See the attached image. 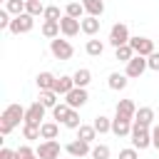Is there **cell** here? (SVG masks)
<instances>
[{
    "mask_svg": "<svg viewBox=\"0 0 159 159\" xmlns=\"http://www.w3.org/2000/svg\"><path fill=\"white\" fill-rule=\"evenodd\" d=\"M42 17H45V20H50V22H60V20H62V12H60V7H57V5H47Z\"/></svg>",
    "mask_w": 159,
    "mask_h": 159,
    "instance_id": "obj_34",
    "label": "cell"
},
{
    "mask_svg": "<svg viewBox=\"0 0 159 159\" xmlns=\"http://www.w3.org/2000/svg\"><path fill=\"white\" fill-rule=\"evenodd\" d=\"M132 57H134L132 45H122V47H117V50H114V60H119V62H124V65H127Z\"/></svg>",
    "mask_w": 159,
    "mask_h": 159,
    "instance_id": "obj_28",
    "label": "cell"
},
{
    "mask_svg": "<svg viewBox=\"0 0 159 159\" xmlns=\"http://www.w3.org/2000/svg\"><path fill=\"white\" fill-rule=\"evenodd\" d=\"M129 45H132L134 55H142V57H149L152 52H157V50H154V42H152L149 37H132Z\"/></svg>",
    "mask_w": 159,
    "mask_h": 159,
    "instance_id": "obj_10",
    "label": "cell"
},
{
    "mask_svg": "<svg viewBox=\"0 0 159 159\" xmlns=\"http://www.w3.org/2000/svg\"><path fill=\"white\" fill-rule=\"evenodd\" d=\"M25 112H27V109H22L20 104H7L5 112H2V117H0V134L7 137L20 122L25 124Z\"/></svg>",
    "mask_w": 159,
    "mask_h": 159,
    "instance_id": "obj_1",
    "label": "cell"
},
{
    "mask_svg": "<svg viewBox=\"0 0 159 159\" xmlns=\"http://www.w3.org/2000/svg\"><path fill=\"white\" fill-rule=\"evenodd\" d=\"M119 159H139V154H137L134 147H129V149H122L119 152Z\"/></svg>",
    "mask_w": 159,
    "mask_h": 159,
    "instance_id": "obj_40",
    "label": "cell"
},
{
    "mask_svg": "<svg viewBox=\"0 0 159 159\" xmlns=\"http://www.w3.org/2000/svg\"><path fill=\"white\" fill-rule=\"evenodd\" d=\"M65 15H70V17H75V20H82L84 5H82V2H70V5L65 7Z\"/></svg>",
    "mask_w": 159,
    "mask_h": 159,
    "instance_id": "obj_30",
    "label": "cell"
},
{
    "mask_svg": "<svg viewBox=\"0 0 159 159\" xmlns=\"http://www.w3.org/2000/svg\"><path fill=\"white\" fill-rule=\"evenodd\" d=\"M10 22H12V20H10V12L2 7V10H0V30H10Z\"/></svg>",
    "mask_w": 159,
    "mask_h": 159,
    "instance_id": "obj_38",
    "label": "cell"
},
{
    "mask_svg": "<svg viewBox=\"0 0 159 159\" xmlns=\"http://www.w3.org/2000/svg\"><path fill=\"white\" fill-rule=\"evenodd\" d=\"M87 99H89V94H87V89H84V87H75L70 94H65V102H67L72 109H77V107H82V104H87Z\"/></svg>",
    "mask_w": 159,
    "mask_h": 159,
    "instance_id": "obj_12",
    "label": "cell"
},
{
    "mask_svg": "<svg viewBox=\"0 0 159 159\" xmlns=\"http://www.w3.org/2000/svg\"><path fill=\"white\" fill-rule=\"evenodd\" d=\"M57 97H60V94H57V92H52V89H45V92H40V102H42L47 109H55V107L60 104V102H57Z\"/></svg>",
    "mask_w": 159,
    "mask_h": 159,
    "instance_id": "obj_25",
    "label": "cell"
},
{
    "mask_svg": "<svg viewBox=\"0 0 159 159\" xmlns=\"http://www.w3.org/2000/svg\"><path fill=\"white\" fill-rule=\"evenodd\" d=\"M57 134H60L57 122H42L40 124V137L42 139H57Z\"/></svg>",
    "mask_w": 159,
    "mask_h": 159,
    "instance_id": "obj_20",
    "label": "cell"
},
{
    "mask_svg": "<svg viewBox=\"0 0 159 159\" xmlns=\"http://www.w3.org/2000/svg\"><path fill=\"white\" fill-rule=\"evenodd\" d=\"M72 80H75V87H87V84L92 82V72H89L87 67H80V70L72 75Z\"/></svg>",
    "mask_w": 159,
    "mask_h": 159,
    "instance_id": "obj_22",
    "label": "cell"
},
{
    "mask_svg": "<svg viewBox=\"0 0 159 159\" xmlns=\"http://www.w3.org/2000/svg\"><path fill=\"white\" fill-rule=\"evenodd\" d=\"M32 27H35V17H32V15H27V12H22V15L12 17V22H10V32H12V35L30 32Z\"/></svg>",
    "mask_w": 159,
    "mask_h": 159,
    "instance_id": "obj_5",
    "label": "cell"
},
{
    "mask_svg": "<svg viewBox=\"0 0 159 159\" xmlns=\"http://www.w3.org/2000/svg\"><path fill=\"white\" fill-rule=\"evenodd\" d=\"M129 27L124 25V22H114L112 25V30H109V45L117 50V47H122V45H129Z\"/></svg>",
    "mask_w": 159,
    "mask_h": 159,
    "instance_id": "obj_4",
    "label": "cell"
},
{
    "mask_svg": "<svg viewBox=\"0 0 159 159\" xmlns=\"http://www.w3.org/2000/svg\"><path fill=\"white\" fill-rule=\"evenodd\" d=\"M2 2H7V0H2Z\"/></svg>",
    "mask_w": 159,
    "mask_h": 159,
    "instance_id": "obj_43",
    "label": "cell"
},
{
    "mask_svg": "<svg viewBox=\"0 0 159 159\" xmlns=\"http://www.w3.org/2000/svg\"><path fill=\"white\" fill-rule=\"evenodd\" d=\"M70 109H72V107H70L67 102H60V104L52 109V117H55L57 122H65V119H67V114H70Z\"/></svg>",
    "mask_w": 159,
    "mask_h": 159,
    "instance_id": "obj_32",
    "label": "cell"
},
{
    "mask_svg": "<svg viewBox=\"0 0 159 159\" xmlns=\"http://www.w3.org/2000/svg\"><path fill=\"white\" fill-rule=\"evenodd\" d=\"M152 147H157V149H159V124L152 129Z\"/></svg>",
    "mask_w": 159,
    "mask_h": 159,
    "instance_id": "obj_42",
    "label": "cell"
},
{
    "mask_svg": "<svg viewBox=\"0 0 159 159\" xmlns=\"http://www.w3.org/2000/svg\"><path fill=\"white\" fill-rule=\"evenodd\" d=\"M144 70H149V65H147V57H142V55H134V57L127 62V70H124V75H127L129 80H137V77H142V75H144Z\"/></svg>",
    "mask_w": 159,
    "mask_h": 159,
    "instance_id": "obj_6",
    "label": "cell"
},
{
    "mask_svg": "<svg viewBox=\"0 0 159 159\" xmlns=\"http://www.w3.org/2000/svg\"><path fill=\"white\" fill-rule=\"evenodd\" d=\"M147 65H149V70H157L159 72V52H152L147 57Z\"/></svg>",
    "mask_w": 159,
    "mask_h": 159,
    "instance_id": "obj_41",
    "label": "cell"
},
{
    "mask_svg": "<svg viewBox=\"0 0 159 159\" xmlns=\"http://www.w3.org/2000/svg\"><path fill=\"white\" fill-rule=\"evenodd\" d=\"M132 147L134 149H147V147H152V132H149V127H139V124H132Z\"/></svg>",
    "mask_w": 159,
    "mask_h": 159,
    "instance_id": "obj_3",
    "label": "cell"
},
{
    "mask_svg": "<svg viewBox=\"0 0 159 159\" xmlns=\"http://www.w3.org/2000/svg\"><path fill=\"white\" fill-rule=\"evenodd\" d=\"M67 129H80L82 127V122H80V112L77 109H70V114H67V119L62 122Z\"/></svg>",
    "mask_w": 159,
    "mask_h": 159,
    "instance_id": "obj_33",
    "label": "cell"
},
{
    "mask_svg": "<svg viewBox=\"0 0 159 159\" xmlns=\"http://www.w3.org/2000/svg\"><path fill=\"white\" fill-rule=\"evenodd\" d=\"M84 5V12H89L92 17H99L104 12V0H82Z\"/></svg>",
    "mask_w": 159,
    "mask_h": 159,
    "instance_id": "obj_21",
    "label": "cell"
},
{
    "mask_svg": "<svg viewBox=\"0 0 159 159\" xmlns=\"http://www.w3.org/2000/svg\"><path fill=\"white\" fill-rule=\"evenodd\" d=\"M35 82H37L40 92H45V89H55V82H57V77H55L52 72H40V75L35 77Z\"/></svg>",
    "mask_w": 159,
    "mask_h": 159,
    "instance_id": "obj_16",
    "label": "cell"
},
{
    "mask_svg": "<svg viewBox=\"0 0 159 159\" xmlns=\"http://www.w3.org/2000/svg\"><path fill=\"white\" fill-rule=\"evenodd\" d=\"M114 117H117V119H124V122H134V117H137V107H134V102H132V99H119V102H117V112H114Z\"/></svg>",
    "mask_w": 159,
    "mask_h": 159,
    "instance_id": "obj_9",
    "label": "cell"
},
{
    "mask_svg": "<svg viewBox=\"0 0 159 159\" xmlns=\"http://www.w3.org/2000/svg\"><path fill=\"white\" fill-rule=\"evenodd\" d=\"M132 124L134 122H124V119H112V134H117V137H127V134H132Z\"/></svg>",
    "mask_w": 159,
    "mask_h": 159,
    "instance_id": "obj_18",
    "label": "cell"
},
{
    "mask_svg": "<svg viewBox=\"0 0 159 159\" xmlns=\"http://www.w3.org/2000/svg\"><path fill=\"white\" fill-rule=\"evenodd\" d=\"M65 149H67V154H70V157H75V159L92 154V147H89L87 142H82V139H72V142H70Z\"/></svg>",
    "mask_w": 159,
    "mask_h": 159,
    "instance_id": "obj_13",
    "label": "cell"
},
{
    "mask_svg": "<svg viewBox=\"0 0 159 159\" xmlns=\"http://www.w3.org/2000/svg\"><path fill=\"white\" fill-rule=\"evenodd\" d=\"M92 127L97 129V134H107V132H112V119L104 117V114H99V117H94V124Z\"/></svg>",
    "mask_w": 159,
    "mask_h": 159,
    "instance_id": "obj_26",
    "label": "cell"
},
{
    "mask_svg": "<svg viewBox=\"0 0 159 159\" xmlns=\"http://www.w3.org/2000/svg\"><path fill=\"white\" fill-rule=\"evenodd\" d=\"M35 152H37L40 159H60L62 147H60V142H55V139H45V142H40V147H37Z\"/></svg>",
    "mask_w": 159,
    "mask_h": 159,
    "instance_id": "obj_8",
    "label": "cell"
},
{
    "mask_svg": "<svg viewBox=\"0 0 159 159\" xmlns=\"http://www.w3.org/2000/svg\"><path fill=\"white\" fill-rule=\"evenodd\" d=\"M25 5H27L25 0H7V2H5V10H7L12 17H17V15L25 12Z\"/></svg>",
    "mask_w": 159,
    "mask_h": 159,
    "instance_id": "obj_29",
    "label": "cell"
},
{
    "mask_svg": "<svg viewBox=\"0 0 159 159\" xmlns=\"http://www.w3.org/2000/svg\"><path fill=\"white\" fill-rule=\"evenodd\" d=\"M27 5H25V12L27 15H32V17H37V15H45V5H42V0H25Z\"/></svg>",
    "mask_w": 159,
    "mask_h": 159,
    "instance_id": "obj_27",
    "label": "cell"
},
{
    "mask_svg": "<svg viewBox=\"0 0 159 159\" xmlns=\"http://www.w3.org/2000/svg\"><path fill=\"white\" fill-rule=\"evenodd\" d=\"M99 25H102V20H99V17H92V15L82 17V32H84V35H89V37L99 32Z\"/></svg>",
    "mask_w": 159,
    "mask_h": 159,
    "instance_id": "obj_15",
    "label": "cell"
},
{
    "mask_svg": "<svg viewBox=\"0 0 159 159\" xmlns=\"http://www.w3.org/2000/svg\"><path fill=\"white\" fill-rule=\"evenodd\" d=\"M152 122H154V109H152V107H139V109H137V117H134V124L149 127Z\"/></svg>",
    "mask_w": 159,
    "mask_h": 159,
    "instance_id": "obj_14",
    "label": "cell"
},
{
    "mask_svg": "<svg viewBox=\"0 0 159 159\" xmlns=\"http://www.w3.org/2000/svg\"><path fill=\"white\" fill-rule=\"evenodd\" d=\"M0 159H20V154H17V149L2 147V149H0Z\"/></svg>",
    "mask_w": 159,
    "mask_h": 159,
    "instance_id": "obj_39",
    "label": "cell"
},
{
    "mask_svg": "<svg viewBox=\"0 0 159 159\" xmlns=\"http://www.w3.org/2000/svg\"><path fill=\"white\" fill-rule=\"evenodd\" d=\"M22 137L25 139H42L40 137V127H32V124H22Z\"/></svg>",
    "mask_w": 159,
    "mask_h": 159,
    "instance_id": "obj_36",
    "label": "cell"
},
{
    "mask_svg": "<svg viewBox=\"0 0 159 159\" xmlns=\"http://www.w3.org/2000/svg\"><path fill=\"white\" fill-rule=\"evenodd\" d=\"M60 30H62L65 37H75V35L82 30V20H75V17H70V15H62V20H60Z\"/></svg>",
    "mask_w": 159,
    "mask_h": 159,
    "instance_id": "obj_11",
    "label": "cell"
},
{
    "mask_svg": "<svg viewBox=\"0 0 159 159\" xmlns=\"http://www.w3.org/2000/svg\"><path fill=\"white\" fill-rule=\"evenodd\" d=\"M75 89V80L72 77H67V75H62V77H57V82H55V89L52 92H57V94H70Z\"/></svg>",
    "mask_w": 159,
    "mask_h": 159,
    "instance_id": "obj_17",
    "label": "cell"
},
{
    "mask_svg": "<svg viewBox=\"0 0 159 159\" xmlns=\"http://www.w3.org/2000/svg\"><path fill=\"white\" fill-rule=\"evenodd\" d=\"M84 50H87V55H89V57H99V55L104 52V45H102L99 40H87Z\"/></svg>",
    "mask_w": 159,
    "mask_h": 159,
    "instance_id": "obj_31",
    "label": "cell"
},
{
    "mask_svg": "<svg viewBox=\"0 0 159 159\" xmlns=\"http://www.w3.org/2000/svg\"><path fill=\"white\" fill-rule=\"evenodd\" d=\"M60 22H50V20H45L42 22V35L47 37V40H55V37H60Z\"/></svg>",
    "mask_w": 159,
    "mask_h": 159,
    "instance_id": "obj_24",
    "label": "cell"
},
{
    "mask_svg": "<svg viewBox=\"0 0 159 159\" xmlns=\"http://www.w3.org/2000/svg\"><path fill=\"white\" fill-rule=\"evenodd\" d=\"M45 104L37 99V102H32L30 107H27V112H25V124H32V127H40L42 124V119H45Z\"/></svg>",
    "mask_w": 159,
    "mask_h": 159,
    "instance_id": "obj_7",
    "label": "cell"
},
{
    "mask_svg": "<svg viewBox=\"0 0 159 159\" xmlns=\"http://www.w3.org/2000/svg\"><path fill=\"white\" fill-rule=\"evenodd\" d=\"M77 139H82V142L92 144V142L97 139V129H94L92 124H82V127L77 129Z\"/></svg>",
    "mask_w": 159,
    "mask_h": 159,
    "instance_id": "obj_23",
    "label": "cell"
},
{
    "mask_svg": "<svg viewBox=\"0 0 159 159\" xmlns=\"http://www.w3.org/2000/svg\"><path fill=\"white\" fill-rule=\"evenodd\" d=\"M127 75H122V72H112L109 75V80H107V84H109V89H114V92H119V89H124L127 87Z\"/></svg>",
    "mask_w": 159,
    "mask_h": 159,
    "instance_id": "obj_19",
    "label": "cell"
},
{
    "mask_svg": "<svg viewBox=\"0 0 159 159\" xmlns=\"http://www.w3.org/2000/svg\"><path fill=\"white\" fill-rule=\"evenodd\" d=\"M109 154H112V152H109L107 144H97V147H92V154H89V157H92V159H109Z\"/></svg>",
    "mask_w": 159,
    "mask_h": 159,
    "instance_id": "obj_35",
    "label": "cell"
},
{
    "mask_svg": "<svg viewBox=\"0 0 159 159\" xmlns=\"http://www.w3.org/2000/svg\"><path fill=\"white\" fill-rule=\"evenodd\" d=\"M17 154H20V159H40L37 152H35L32 147H27V144H22V147L17 149Z\"/></svg>",
    "mask_w": 159,
    "mask_h": 159,
    "instance_id": "obj_37",
    "label": "cell"
},
{
    "mask_svg": "<svg viewBox=\"0 0 159 159\" xmlns=\"http://www.w3.org/2000/svg\"><path fill=\"white\" fill-rule=\"evenodd\" d=\"M50 52H52L55 60L67 62V60L75 55V47L70 45V40H60V37H55V40H50Z\"/></svg>",
    "mask_w": 159,
    "mask_h": 159,
    "instance_id": "obj_2",
    "label": "cell"
}]
</instances>
